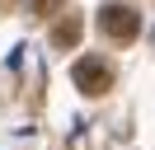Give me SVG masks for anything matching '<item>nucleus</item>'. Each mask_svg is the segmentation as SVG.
Returning <instances> with one entry per match:
<instances>
[{"instance_id":"nucleus-4","label":"nucleus","mask_w":155,"mask_h":150,"mask_svg":"<svg viewBox=\"0 0 155 150\" xmlns=\"http://www.w3.org/2000/svg\"><path fill=\"white\" fill-rule=\"evenodd\" d=\"M66 0H33V14H57Z\"/></svg>"},{"instance_id":"nucleus-1","label":"nucleus","mask_w":155,"mask_h":150,"mask_svg":"<svg viewBox=\"0 0 155 150\" xmlns=\"http://www.w3.org/2000/svg\"><path fill=\"white\" fill-rule=\"evenodd\" d=\"M99 28H104L113 42H132V38L141 33V14H136L132 5H122V0H108V5L99 9Z\"/></svg>"},{"instance_id":"nucleus-2","label":"nucleus","mask_w":155,"mask_h":150,"mask_svg":"<svg viewBox=\"0 0 155 150\" xmlns=\"http://www.w3.org/2000/svg\"><path fill=\"white\" fill-rule=\"evenodd\" d=\"M75 89H85V94H108L113 89V66L104 61V56H80L75 61Z\"/></svg>"},{"instance_id":"nucleus-3","label":"nucleus","mask_w":155,"mask_h":150,"mask_svg":"<svg viewBox=\"0 0 155 150\" xmlns=\"http://www.w3.org/2000/svg\"><path fill=\"white\" fill-rule=\"evenodd\" d=\"M80 33H85V24H80V14H66L57 19V28H52V47H75Z\"/></svg>"}]
</instances>
